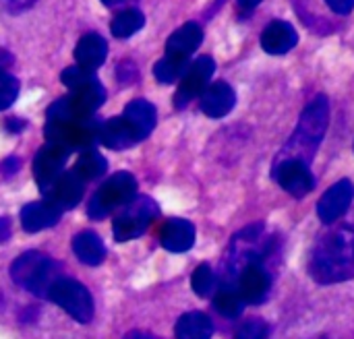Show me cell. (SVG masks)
I'll list each match as a JSON object with an SVG mask.
<instances>
[{
	"mask_svg": "<svg viewBox=\"0 0 354 339\" xmlns=\"http://www.w3.org/2000/svg\"><path fill=\"white\" fill-rule=\"evenodd\" d=\"M309 273L322 286L342 284L354 278V230L338 226L324 232L309 259Z\"/></svg>",
	"mask_w": 354,
	"mask_h": 339,
	"instance_id": "cell-1",
	"label": "cell"
},
{
	"mask_svg": "<svg viewBox=\"0 0 354 339\" xmlns=\"http://www.w3.org/2000/svg\"><path fill=\"white\" fill-rule=\"evenodd\" d=\"M278 255V240L276 236L263 226V224H253L243 228L241 232L234 234L226 257L220 267V286H232L239 278V273L251 265V263H266L274 261Z\"/></svg>",
	"mask_w": 354,
	"mask_h": 339,
	"instance_id": "cell-2",
	"label": "cell"
},
{
	"mask_svg": "<svg viewBox=\"0 0 354 339\" xmlns=\"http://www.w3.org/2000/svg\"><path fill=\"white\" fill-rule=\"evenodd\" d=\"M328 124H330L328 97L317 95L301 112L295 135L288 139V143L282 147V151L276 155V159H301L305 164H311L317 153L319 143L326 137Z\"/></svg>",
	"mask_w": 354,
	"mask_h": 339,
	"instance_id": "cell-3",
	"label": "cell"
},
{
	"mask_svg": "<svg viewBox=\"0 0 354 339\" xmlns=\"http://www.w3.org/2000/svg\"><path fill=\"white\" fill-rule=\"evenodd\" d=\"M10 278L23 290L48 298L52 284L60 278V265L44 253L29 251L12 261Z\"/></svg>",
	"mask_w": 354,
	"mask_h": 339,
	"instance_id": "cell-4",
	"label": "cell"
},
{
	"mask_svg": "<svg viewBox=\"0 0 354 339\" xmlns=\"http://www.w3.org/2000/svg\"><path fill=\"white\" fill-rule=\"evenodd\" d=\"M137 197V180L129 172H118L110 176L91 197L87 205V215L91 220H104L114 209L124 207Z\"/></svg>",
	"mask_w": 354,
	"mask_h": 339,
	"instance_id": "cell-5",
	"label": "cell"
},
{
	"mask_svg": "<svg viewBox=\"0 0 354 339\" xmlns=\"http://www.w3.org/2000/svg\"><path fill=\"white\" fill-rule=\"evenodd\" d=\"M158 215H160V207L156 205V201L151 197H143V195L135 197L114 217V224H112L114 240L129 242V240L143 236Z\"/></svg>",
	"mask_w": 354,
	"mask_h": 339,
	"instance_id": "cell-6",
	"label": "cell"
},
{
	"mask_svg": "<svg viewBox=\"0 0 354 339\" xmlns=\"http://www.w3.org/2000/svg\"><path fill=\"white\" fill-rule=\"evenodd\" d=\"M48 298L58 304L66 315H71L77 323H89L93 319V298L89 290L73 278L60 275L52 284Z\"/></svg>",
	"mask_w": 354,
	"mask_h": 339,
	"instance_id": "cell-7",
	"label": "cell"
},
{
	"mask_svg": "<svg viewBox=\"0 0 354 339\" xmlns=\"http://www.w3.org/2000/svg\"><path fill=\"white\" fill-rule=\"evenodd\" d=\"M272 178L280 184L282 191L301 199L315 188V176L309 164L301 159H274Z\"/></svg>",
	"mask_w": 354,
	"mask_h": 339,
	"instance_id": "cell-8",
	"label": "cell"
},
{
	"mask_svg": "<svg viewBox=\"0 0 354 339\" xmlns=\"http://www.w3.org/2000/svg\"><path fill=\"white\" fill-rule=\"evenodd\" d=\"M216 70V62L209 56H199L197 60H193L189 64V68L185 70V75L178 81V89L174 95V106L178 110L187 108L193 99H197L205 87L209 85V79Z\"/></svg>",
	"mask_w": 354,
	"mask_h": 339,
	"instance_id": "cell-9",
	"label": "cell"
},
{
	"mask_svg": "<svg viewBox=\"0 0 354 339\" xmlns=\"http://www.w3.org/2000/svg\"><path fill=\"white\" fill-rule=\"evenodd\" d=\"M68 155H71L68 147L50 143V141H48V145H44L37 151V155L33 159V174H35V180H37V186L41 193L64 172V164H66Z\"/></svg>",
	"mask_w": 354,
	"mask_h": 339,
	"instance_id": "cell-10",
	"label": "cell"
},
{
	"mask_svg": "<svg viewBox=\"0 0 354 339\" xmlns=\"http://www.w3.org/2000/svg\"><path fill=\"white\" fill-rule=\"evenodd\" d=\"M353 199L354 184L348 178L338 180L336 184H332L324 193V197L319 199V203H317V217H319V222L326 224V226L336 224L351 209Z\"/></svg>",
	"mask_w": 354,
	"mask_h": 339,
	"instance_id": "cell-11",
	"label": "cell"
},
{
	"mask_svg": "<svg viewBox=\"0 0 354 339\" xmlns=\"http://www.w3.org/2000/svg\"><path fill=\"white\" fill-rule=\"evenodd\" d=\"M234 288L239 290V294L243 296L245 302L249 304H259L268 298L270 288H272V273H270V265L266 263H251L247 265L236 282Z\"/></svg>",
	"mask_w": 354,
	"mask_h": 339,
	"instance_id": "cell-12",
	"label": "cell"
},
{
	"mask_svg": "<svg viewBox=\"0 0 354 339\" xmlns=\"http://www.w3.org/2000/svg\"><path fill=\"white\" fill-rule=\"evenodd\" d=\"M83 191H85V180L75 170H71V172H62L44 191V199L56 205L60 211H66V209H73L81 201Z\"/></svg>",
	"mask_w": 354,
	"mask_h": 339,
	"instance_id": "cell-13",
	"label": "cell"
},
{
	"mask_svg": "<svg viewBox=\"0 0 354 339\" xmlns=\"http://www.w3.org/2000/svg\"><path fill=\"white\" fill-rule=\"evenodd\" d=\"M97 141H100L104 147L122 151V149H129V147L141 143L143 137H141L139 130L120 114V116H116V118L106 120V122L100 124V128H97Z\"/></svg>",
	"mask_w": 354,
	"mask_h": 339,
	"instance_id": "cell-14",
	"label": "cell"
},
{
	"mask_svg": "<svg viewBox=\"0 0 354 339\" xmlns=\"http://www.w3.org/2000/svg\"><path fill=\"white\" fill-rule=\"evenodd\" d=\"M236 104V93L230 83L216 81L205 87V91L199 95V108L209 118H224L232 112Z\"/></svg>",
	"mask_w": 354,
	"mask_h": 339,
	"instance_id": "cell-15",
	"label": "cell"
},
{
	"mask_svg": "<svg viewBox=\"0 0 354 339\" xmlns=\"http://www.w3.org/2000/svg\"><path fill=\"white\" fill-rule=\"evenodd\" d=\"M297 43H299V33L288 21L276 19V21L268 23L266 29L261 31V48L268 54H274V56L286 54Z\"/></svg>",
	"mask_w": 354,
	"mask_h": 339,
	"instance_id": "cell-16",
	"label": "cell"
},
{
	"mask_svg": "<svg viewBox=\"0 0 354 339\" xmlns=\"http://www.w3.org/2000/svg\"><path fill=\"white\" fill-rule=\"evenodd\" d=\"M60 215L62 211L52 205L50 201H35V203H29L21 209V226L25 232H41V230H48L52 226H56L60 222Z\"/></svg>",
	"mask_w": 354,
	"mask_h": 339,
	"instance_id": "cell-17",
	"label": "cell"
},
{
	"mask_svg": "<svg viewBox=\"0 0 354 339\" xmlns=\"http://www.w3.org/2000/svg\"><path fill=\"white\" fill-rule=\"evenodd\" d=\"M160 242L170 253H187L195 244V226L187 220H168L160 230Z\"/></svg>",
	"mask_w": 354,
	"mask_h": 339,
	"instance_id": "cell-18",
	"label": "cell"
},
{
	"mask_svg": "<svg viewBox=\"0 0 354 339\" xmlns=\"http://www.w3.org/2000/svg\"><path fill=\"white\" fill-rule=\"evenodd\" d=\"M108 56V43L102 35L97 33H85L75 48V60L81 68L93 72L95 68H100L104 64Z\"/></svg>",
	"mask_w": 354,
	"mask_h": 339,
	"instance_id": "cell-19",
	"label": "cell"
},
{
	"mask_svg": "<svg viewBox=\"0 0 354 339\" xmlns=\"http://www.w3.org/2000/svg\"><path fill=\"white\" fill-rule=\"evenodd\" d=\"M203 41V29L197 23H185L178 27L166 41V54L180 56V58H191Z\"/></svg>",
	"mask_w": 354,
	"mask_h": 339,
	"instance_id": "cell-20",
	"label": "cell"
},
{
	"mask_svg": "<svg viewBox=\"0 0 354 339\" xmlns=\"http://www.w3.org/2000/svg\"><path fill=\"white\" fill-rule=\"evenodd\" d=\"M176 339H212L214 336V323L205 313L191 311L185 313L174 327Z\"/></svg>",
	"mask_w": 354,
	"mask_h": 339,
	"instance_id": "cell-21",
	"label": "cell"
},
{
	"mask_svg": "<svg viewBox=\"0 0 354 339\" xmlns=\"http://www.w3.org/2000/svg\"><path fill=\"white\" fill-rule=\"evenodd\" d=\"M73 253L77 255V259L81 263L91 265V267L100 265L106 259V246H104L102 238L91 230L79 232L73 238Z\"/></svg>",
	"mask_w": 354,
	"mask_h": 339,
	"instance_id": "cell-22",
	"label": "cell"
},
{
	"mask_svg": "<svg viewBox=\"0 0 354 339\" xmlns=\"http://www.w3.org/2000/svg\"><path fill=\"white\" fill-rule=\"evenodd\" d=\"M122 116L139 130L143 139L149 137V133L156 128V122H158V112L153 104H149L147 99H133L131 104H127Z\"/></svg>",
	"mask_w": 354,
	"mask_h": 339,
	"instance_id": "cell-23",
	"label": "cell"
},
{
	"mask_svg": "<svg viewBox=\"0 0 354 339\" xmlns=\"http://www.w3.org/2000/svg\"><path fill=\"white\" fill-rule=\"evenodd\" d=\"M145 25V17L139 8H122L110 23V31L118 39H127L135 35Z\"/></svg>",
	"mask_w": 354,
	"mask_h": 339,
	"instance_id": "cell-24",
	"label": "cell"
},
{
	"mask_svg": "<svg viewBox=\"0 0 354 339\" xmlns=\"http://www.w3.org/2000/svg\"><path fill=\"white\" fill-rule=\"evenodd\" d=\"M245 304H247V302L243 300V296L239 294L236 288H232V286H218L216 296H214V307H216V311H218L222 317H226V319H236V317L243 313Z\"/></svg>",
	"mask_w": 354,
	"mask_h": 339,
	"instance_id": "cell-25",
	"label": "cell"
},
{
	"mask_svg": "<svg viewBox=\"0 0 354 339\" xmlns=\"http://www.w3.org/2000/svg\"><path fill=\"white\" fill-rule=\"evenodd\" d=\"M191 64V58H180V56H172V54H166L162 60L156 62L153 66V77L164 83V85H170V83H176L180 81V77L185 75V70L189 68Z\"/></svg>",
	"mask_w": 354,
	"mask_h": 339,
	"instance_id": "cell-26",
	"label": "cell"
},
{
	"mask_svg": "<svg viewBox=\"0 0 354 339\" xmlns=\"http://www.w3.org/2000/svg\"><path fill=\"white\" fill-rule=\"evenodd\" d=\"M108 168V162L97 153V149L89 147V149H83L77 164H75V172L87 182V180H95L100 178Z\"/></svg>",
	"mask_w": 354,
	"mask_h": 339,
	"instance_id": "cell-27",
	"label": "cell"
},
{
	"mask_svg": "<svg viewBox=\"0 0 354 339\" xmlns=\"http://www.w3.org/2000/svg\"><path fill=\"white\" fill-rule=\"evenodd\" d=\"M191 288L197 296L205 298V296H212L216 294L218 290V280H216V273L209 265L201 263L195 271H193V278H191Z\"/></svg>",
	"mask_w": 354,
	"mask_h": 339,
	"instance_id": "cell-28",
	"label": "cell"
},
{
	"mask_svg": "<svg viewBox=\"0 0 354 339\" xmlns=\"http://www.w3.org/2000/svg\"><path fill=\"white\" fill-rule=\"evenodd\" d=\"M234 339H270V325L263 319L243 321L234 333Z\"/></svg>",
	"mask_w": 354,
	"mask_h": 339,
	"instance_id": "cell-29",
	"label": "cell"
},
{
	"mask_svg": "<svg viewBox=\"0 0 354 339\" xmlns=\"http://www.w3.org/2000/svg\"><path fill=\"white\" fill-rule=\"evenodd\" d=\"M17 95H19V81L10 72L0 70V112L10 108Z\"/></svg>",
	"mask_w": 354,
	"mask_h": 339,
	"instance_id": "cell-30",
	"label": "cell"
},
{
	"mask_svg": "<svg viewBox=\"0 0 354 339\" xmlns=\"http://www.w3.org/2000/svg\"><path fill=\"white\" fill-rule=\"evenodd\" d=\"M60 79H62V83H64L68 89H77V87H81V85H85V83L93 81L95 77H93V72L85 70V68H81V66L77 64V66H68V68H64V70H62V75H60Z\"/></svg>",
	"mask_w": 354,
	"mask_h": 339,
	"instance_id": "cell-31",
	"label": "cell"
},
{
	"mask_svg": "<svg viewBox=\"0 0 354 339\" xmlns=\"http://www.w3.org/2000/svg\"><path fill=\"white\" fill-rule=\"evenodd\" d=\"M135 79H137V68H135V64L129 62V60L120 62V66H118V81H120L122 85H129V83H133Z\"/></svg>",
	"mask_w": 354,
	"mask_h": 339,
	"instance_id": "cell-32",
	"label": "cell"
},
{
	"mask_svg": "<svg viewBox=\"0 0 354 339\" xmlns=\"http://www.w3.org/2000/svg\"><path fill=\"white\" fill-rule=\"evenodd\" d=\"M326 4H328L336 14H348L354 8V0H326Z\"/></svg>",
	"mask_w": 354,
	"mask_h": 339,
	"instance_id": "cell-33",
	"label": "cell"
},
{
	"mask_svg": "<svg viewBox=\"0 0 354 339\" xmlns=\"http://www.w3.org/2000/svg\"><path fill=\"white\" fill-rule=\"evenodd\" d=\"M19 164H21V159H19V157H8V159H4V162H2L0 172H2L4 176H10L12 172H17V170H19Z\"/></svg>",
	"mask_w": 354,
	"mask_h": 339,
	"instance_id": "cell-34",
	"label": "cell"
},
{
	"mask_svg": "<svg viewBox=\"0 0 354 339\" xmlns=\"http://www.w3.org/2000/svg\"><path fill=\"white\" fill-rule=\"evenodd\" d=\"M0 2L4 6H8L10 10H25L35 4V0H0Z\"/></svg>",
	"mask_w": 354,
	"mask_h": 339,
	"instance_id": "cell-35",
	"label": "cell"
},
{
	"mask_svg": "<svg viewBox=\"0 0 354 339\" xmlns=\"http://www.w3.org/2000/svg\"><path fill=\"white\" fill-rule=\"evenodd\" d=\"M259 4H261V0H236V6H239V10H241L243 14L251 12V10L257 8Z\"/></svg>",
	"mask_w": 354,
	"mask_h": 339,
	"instance_id": "cell-36",
	"label": "cell"
},
{
	"mask_svg": "<svg viewBox=\"0 0 354 339\" xmlns=\"http://www.w3.org/2000/svg\"><path fill=\"white\" fill-rule=\"evenodd\" d=\"M8 236H10V220L0 217V242L8 240Z\"/></svg>",
	"mask_w": 354,
	"mask_h": 339,
	"instance_id": "cell-37",
	"label": "cell"
},
{
	"mask_svg": "<svg viewBox=\"0 0 354 339\" xmlns=\"http://www.w3.org/2000/svg\"><path fill=\"white\" fill-rule=\"evenodd\" d=\"M4 126L10 130V133H19V130H23L25 128V120H17V118H8L6 122H4Z\"/></svg>",
	"mask_w": 354,
	"mask_h": 339,
	"instance_id": "cell-38",
	"label": "cell"
},
{
	"mask_svg": "<svg viewBox=\"0 0 354 339\" xmlns=\"http://www.w3.org/2000/svg\"><path fill=\"white\" fill-rule=\"evenodd\" d=\"M10 64H12V56L4 48H0V70H6Z\"/></svg>",
	"mask_w": 354,
	"mask_h": 339,
	"instance_id": "cell-39",
	"label": "cell"
},
{
	"mask_svg": "<svg viewBox=\"0 0 354 339\" xmlns=\"http://www.w3.org/2000/svg\"><path fill=\"white\" fill-rule=\"evenodd\" d=\"M124 339H162L158 338V336H153V333H147V331H131V333H127Z\"/></svg>",
	"mask_w": 354,
	"mask_h": 339,
	"instance_id": "cell-40",
	"label": "cell"
},
{
	"mask_svg": "<svg viewBox=\"0 0 354 339\" xmlns=\"http://www.w3.org/2000/svg\"><path fill=\"white\" fill-rule=\"evenodd\" d=\"M106 6H110V8H120V6H127V4H131V2H135V0H102Z\"/></svg>",
	"mask_w": 354,
	"mask_h": 339,
	"instance_id": "cell-41",
	"label": "cell"
},
{
	"mask_svg": "<svg viewBox=\"0 0 354 339\" xmlns=\"http://www.w3.org/2000/svg\"><path fill=\"white\" fill-rule=\"evenodd\" d=\"M315 339H328V338H324V336H319V338H315Z\"/></svg>",
	"mask_w": 354,
	"mask_h": 339,
	"instance_id": "cell-42",
	"label": "cell"
}]
</instances>
